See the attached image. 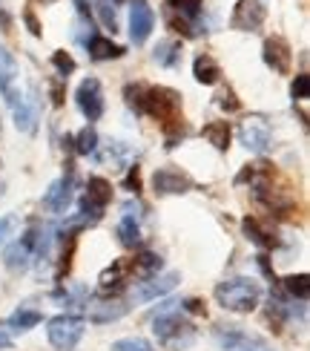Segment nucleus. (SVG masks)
I'll return each instance as SVG.
<instances>
[{"label": "nucleus", "instance_id": "nucleus-1", "mask_svg": "<svg viewBox=\"0 0 310 351\" xmlns=\"http://www.w3.org/2000/svg\"><path fill=\"white\" fill-rule=\"evenodd\" d=\"M213 294L224 311L250 314V311H256L261 302V285L256 280H250V276H233V280L218 282Z\"/></svg>", "mask_w": 310, "mask_h": 351}, {"label": "nucleus", "instance_id": "nucleus-2", "mask_svg": "<svg viewBox=\"0 0 310 351\" xmlns=\"http://www.w3.org/2000/svg\"><path fill=\"white\" fill-rule=\"evenodd\" d=\"M172 305H175V302H164L161 314L153 317V334H155L158 343L164 346V348L181 351V348H187V346H193L196 328L190 326L179 311H172Z\"/></svg>", "mask_w": 310, "mask_h": 351}, {"label": "nucleus", "instance_id": "nucleus-3", "mask_svg": "<svg viewBox=\"0 0 310 351\" xmlns=\"http://www.w3.org/2000/svg\"><path fill=\"white\" fill-rule=\"evenodd\" d=\"M141 115H153L161 121V127H181L184 115H181V95L170 90V86H146L144 93V110Z\"/></svg>", "mask_w": 310, "mask_h": 351}, {"label": "nucleus", "instance_id": "nucleus-4", "mask_svg": "<svg viewBox=\"0 0 310 351\" xmlns=\"http://www.w3.org/2000/svg\"><path fill=\"white\" fill-rule=\"evenodd\" d=\"M83 319L81 317H72V314H57L47 323V337L49 346L57 351H75L78 343L83 340Z\"/></svg>", "mask_w": 310, "mask_h": 351}, {"label": "nucleus", "instance_id": "nucleus-5", "mask_svg": "<svg viewBox=\"0 0 310 351\" xmlns=\"http://www.w3.org/2000/svg\"><path fill=\"white\" fill-rule=\"evenodd\" d=\"M75 104L83 112L86 121H98L103 115V90H101V81L98 78H83L75 90Z\"/></svg>", "mask_w": 310, "mask_h": 351}, {"label": "nucleus", "instance_id": "nucleus-6", "mask_svg": "<svg viewBox=\"0 0 310 351\" xmlns=\"http://www.w3.org/2000/svg\"><path fill=\"white\" fill-rule=\"evenodd\" d=\"M193 184L196 182L181 167H158L153 176V187L158 196H181V193H190Z\"/></svg>", "mask_w": 310, "mask_h": 351}, {"label": "nucleus", "instance_id": "nucleus-7", "mask_svg": "<svg viewBox=\"0 0 310 351\" xmlns=\"http://www.w3.org/2000/svg\"><path fill=\"white\" fill-rule=\"evenodd\" d=\"M155 29V12L153 6L146 3V0H132L129 6V38L135 47H141V43H146V38L153 35Z\"/></svg>", "mask_w": 310, "mask_h": 351}, {"label": "nucleus", "instance_id": "nucleus-8", "mask_svg": "<svg viewBox=\"0 0 310 351\" xmlns=\"http://www.w3.org/2000/svg\"><path fill=\"white\" fill-rule=\"evenodd\" d=\"M264 18H268V9H264L261 0H239L233 9L230 26L239 29V32H259Z\"/></svg>", "mask_w": 310, "mask_h": 351}, {"label": "nucleus", "instance_id": "nucleus-9", "mask_svg": "<svg viewBox=\"0 0 310 351\" xmlns=\"http://www.w3.org/2000/svg\"><path fill=\"white\" fill-rule=\"evenodd\" d=\"M261 58H264V64H268L273 72H279V75H290V69H293V49H290V43L282 35H270L268 40H264Z\"/></svg>", "mask_w": 310, "mask_h": 351}, {"label": "nucleus", "instance_id": "nucleus-10", "mask_svg": "<svg viewBox=\"0 0 310 351\" xmlns=\"http://www.w3.org/2000/svg\"><path fill=\"white\" fill-rule=\"evenodd\" d=\"M239 141L250 153H268L270 144H273V136H270V127L264 119L253 115V119H247L242 127H239Z\"/></svg>", "mask_w": 310, "mask_h": 351}, {"label": "nucleus", "instance_id": "nucleus-11", "mask_svg": "<svg viewBox=\"0 0 310 351\" xmlns=\"http://www.w3.org/2000/svg\"><path fill=\"white\" fill-rule=\"evenodd\" d=\"M38 233L35 230H29L26 237H21L18 242H12L6 247V268L9 271H26L29 268V262H32L35 251H38Z\"/></svg>", "mask_w": 310, "mask_h": 351}, {"label": "nucleus", "instance_id": "nucleus-12", "mask_svg": "<svg viewBox=\"0 0 310 351\" xmlns=\"http://www.w3.org/2000/svg\"><path fill=\"white\" fill-rule=\"evenodd\" d=\"M179 280H181V276L175 274V271H170V274H164V276H153V280H144L141 288H135L132 300H135V302H153V300H158V297L170 294V291L179 285Z\"/></svg>", "mask_w": 310, "mask_h": 351}, {"label": "nucleus", "instance_id": "nucleus-13", "mask_svg": "<svg viewBox=\"0 0 310 351\" xmlns=\"http://www.w3.org/2000/svg\"><path fill=\"white\" fill-rule=\"evenodd\" d=\"M72 184H75V179H72V170H66L64 179L55 182L49 187V193L43 196V204H47L49 210H55V213H64L69 208V202H72Z\"/></svg>", "mask_w": 310, "mask_h": 351}, {"label": "nucleus", "instance_id": "nucleus-14", "mask_svg": "<svg viewBox=\"0 0 310 351\" xmlns=\"http://www.w3.org/2000/svg\"><path fill=\"white\" fill-rule=\"evenodd\" d=\"M83 202L92 204L95 210H103V208H107V204L112 202V184L103 179V176H90V182H86Z\"/></svg>", "mask_w": 310, "mask_h": 351}, {"label": "nucleus", "instance_id": "nucleus-15", "mask_svg": "<svg viewBox=\"0 0 310 351\" xmlns=\"http://www.w3.org/2000/svg\"><path fill=\"white\" fill-rule=\"evenodd\" d=\"M135 213L129 210V202H127L124 204V216H121V222H118V239H121L124 247H138L141 245V225H138Z\"/></svg>", "mask_w": 310, "mask_h": 351}, {"label": "nucleus", "instance_id": "nucleus-16", "mask_svg": "<svg viewBox=\"0 0 310 351\" xmlns=\"http://www.w3.org/2000/svg\"><path fill=\"white\" fill-rule=\"evenodd\" d=\"M216 343L224 351H242L247 346H253L256 340L247 337V334L242 328H235V326H216Z\"/></svg>", "mask_w": 310, "mask_h": 351}, {"label": "nucleus", "instance_id": "nucleus-17", "mask_svg": "<svg viewBox=\"0 0 310 351\" xmlns=\"http://www.w3.org/2000/svg\"><path fill=\"white\" fill-rule=\"evenodd\" d=\"M86 49H90L92 61H115V58H121L127 52L124 47H118V43H112L103 35H92L90 40H86Z\"/></svg>", "mask_w": 310, "mask_h": 351}, {"label": "nucleus", "instance_id": "nucleus-18", "mask_svg": "<svg viewBox=\"0 0 310 351\" xmlns=\"http://www.w3.org/2000/svg\"><path fill=\"white\" fill-rule=\"evenodd\" d=\"M193 78L204 86H213L221 81V66L213 55H198L196 61H193Z\"/></svg>", "mask_w": 310, "mask_h": 351}, {"label": "nucleus", "instance_id": "nucleus-19", "mask_svg": "<svg viewBox=\"0 0 310 351\" xmlns=\"http://www.w3.org/2000/svg\"><path fill=\"white\" fill-rule=\"evenodd\" d=\"M164 268V259H161L158 254H150V251H144L135 262H129V271L135 274V280H153V276H158V271Z\"/></svg>", "mask_w": 310, "mask_h": 351}, {"label": "nucleus", "instance_id": "nucleus-20", "mask_svg": "<svg viewBox=\"0 0 310 351\" xmlns=\"http://www.w3.org/2000/svg\"><path fill=\"white\" fill-rule=\"evenodd\" d=\"M204 138L213 144L218 153H227L230 150V138H233V130H230V121H210L204 130Z\"/></svg>", "mask_w": 310, "mask_h": 351}, {"label": "nucleus", "instance_id": "nucleus-21", "mask_svg": "<svg viewBox=\"0 0 310 351\" xmlns=\"http://www.w3.org/2000/svg\"><path fill=\"white\" fill-rule=\"evenodd\" d=\"M21 81V72H18V61H14V55L0 43V93L9 90L12 84Z\"/></svg>", "mask_w": 310, "mask_h": 351}, {"label": "nucleus", "instance_id": "nucleus-22", "mask_svg": "<svg viewBox=\"0 0 310 351\" xmlns=\"http://www.w3.org/2000/svg\"><path fill=\"white\" fill-rule=\"evenodd\" d=\"M153 58L161 66H167V69L179 66V61H181V43L179 40H161L155 47V52H153Z\"/></svg>", "mask_w": 310, "mask_h": 351}, {"label": "nucleus", "instance_id": "nucleus-23", "mask_svg": "<svg viewBox=\"0 0 310 351\" xmlns=\"http://www.w3.org/2000/svg\"><path fill=\"white\" fill-rule=\"evenodd\" d=\"M43 323V314L40 311H35V308H21V311H14L9 319H6V326L12 328V331H29V328H35V326H40Z\"/></svg>", "mask_w": 310, "mask_h": 351}, {"label": "nucleus", "instance_id": "nucleus-24", "mask_svg": "<svg viewBox=\"0 0 310 351\" xmlns=\"http://www.w3.org/2000/svg\"><path fill=\"white\" fill-rule=\"evenodd\" d=\"M124 314H127V305H121V302H98V305H92L90 319L92 323H112V319H121Z\"/></svg>", "mask_w": 310, "mask_h": 351}, {"label": "nucleus", "instance_id": "nucleus-25", "mask_svg": "<svg viewBox=\"0 0 310 351\" xmlns=\"http://www.w3.org/2000/svg\"><path fill=\"white\" fill-rule=\"evenodd\" d=\"M72 144H75V153H78V156H92V153L98 150V133H95V127L86 124L81 133L72 138Z\"/></svg>", "mask_w": 310, "mask_h": 351}, {"label": "nucleus", "instance_id": "nucleus-26", "mask_svg": "<svg viewBox=\"0 0 310 351\" xmlns=\"http://www.w3.org/2000/svg\"><path fill=\"white\" fill-rule=\"evenodd\" d=\"M242 228H244V233H247V239H253L259 247H273V245H276V239L256 222V219H250V216H247L244 222H242Z\"/></svg>", "mask_w": 310, "mask_h": 351}, {"label": "nucleus", "instance_id": "nucleus-27", "mask_svg": "<svg viewBox=\"0 0 310 351\" xmlns=\"http://www.w3.org/2000/svg\"><path fill=\"white\" fill-rule=\"evenodd\" d=\"M92 14H98V21L103 23V29H112V32H118L115 6L109 3V0H92Z\"/></svg>", "mask_w": 310, "mask_h": 351}, {"label": "nucleus", "instance_id": "nucleus-28", "mask_svg": "<svg viewBox=\"0 0 310 351\" xmlns=\"http://www.w3.org/2000/svg\"><path fill=\"white\" fill-rule=\"evenodd\" d=\"M310 280H307V274H290V276H285V291L290 297H299L302 302L307 300V291H310V285H307Z\"/></svg>", "mask_w": 310, "mask_h": 351}, {"label": "nucleus", "instance_id": "nucleus-29", "mask_svg": "<svg viewBox=\"0 0 310 351\" xmlns=\"http://www.w3.org/2000/svg\"><path fill=\"white\" fill-rule=\"evenodd\" d=\"M52 66L57 69V75L61 78H69L72 72L78 69V64H75V58H72L66 49H57V52H52Z\"/></svg>", "mask_w": 310, "mask_h": 351}, {"label": "nucleus", "instance_id": "nucleus-30", "mask_svg": "<svg viewBox=\"0 0 310 351\" xmlns=\"http://www.w3.org/2000/svg\"><path fill=\"white\" fill-rule=\"evenodd\" d=\"M109 351H155V346L144 337H121L109 346Z\"/></svg>", "mask_w": 310, "mask_h": 351}, {"label": "nucleus", "instance_id": "nucleus-31", "mask_svg": "<svg viewBox=\"0 0 310 351\" xmlns=\"http://www.w3.org/2000/svg\"><path fill=\"white\" fill-rule=\"evenodd\" d=\"M216 104L224 110V112H239V110H242V101L235 98V90H233V86H224V90H218Z\"/></svg>", "mask_w": 310, "mask_h": 351}, {"label": "nucleus", "instance_id": "nucleus-32", "mask_svg": "<svg viewBox=\"0 0 310 351\" xmlns=\"http://www.w3.org/2000/svg\"><path fill=\"white\" fill-rule=\"evenodd\" d=\"M144 93H146V86L144 84H127L124 86V98H127V104L135 110V112H141L144 110Z\"/></svg>", "mask_w": 310, "mask_h": 351}, {"label": "nucleus", "instance_id": "nucleus-33", "mask_svg": "<svg viewBox=\"0 0 310 351\" xmlns=\"http://www.w3.org/2000/svg\"><path fill=\"white\" fill-rule=\"evenodd\" d=\"M290 95H293V101H307L310 98V75H307V72H299V75L293 78Z\"/></svg>", "mask_w": 310, "mask_h": 351}, {"label": "nucleus", "instance_id": "nucleus-34", "mask_svg": "<svg viewBox=\"0 0 310 351\" xmlns=\"http://www.w3.org/2000/svg\"><path fill=\"white\" fill-rule=\"evenodd\" d=\"M181 14L190 26H196V21L201 18V9H204V0H181Z\"/></svg>", "mask_w": 310, "mask_h": 351}, {"label": "nucleus", "instance_id": "nucleus-35", "mask_svg": "<svg viewBox=\"0 0 310 351\" xmlns=\"http://www.w3.org/2000/svg\"><path fill=\"white\" fill-rule=\"evenodd\" d=\"M124 187L129 190V193H141V187H144V182H141V170L138 167H129V173H127V179H124Z\"/></svg>", "mask_w": 310, "mask_h": 351}, {"label": "nucleus", "instance_id": "nucleus-36", "mask_svg": "<svg viewBox=\"0 0 310 351\" xmlns=\"http://www.w3.org/2000/svg\"><path fill=\"white\" fill-rule=\"evenodd\" d=\"M23 21H26L29 32H32L35 38H40V35H43V29H40V21H38V14H35L32 9H26V12H23Z\"/></svg>", "mask_w": 310, "mask_h": 351}, {"label": "nucleus", "instance_id": "nucleus-37", "mask_svg": "<svg viewBox=\"0 0 310 351\" xmlns=\"http://www.w3.org/2000/svg\"><path fill=\"white\" fill-rule=\"evenodd\" d=\"M179 305H181V311H187V314H204V302L196 300V297H187Z\"/></svg>", "mask_w": 310, "mask_h": 351}, {"label": "nucleus", "instance_id": "nucleus-38", "mask_svg": "<svg viewBox=\"0 0 310 351\" xmlns=\"http://www.w3.org/2000/svg\"><path fill=\"white\" fill-rule=\"evenodd\" d=\"M72 3H75V9H78V14L83 21H95V14H92V0H72Z\"/></svg>", "mask_w": 310, "mask_h": 351}, {"label": "nucleus", "instance_id": "nucleus-39", "mask_svg": "<svg viewBox=\"0 0 310 351\" xmlns=\"http://www.w3.org/2000/svg\"><path fill=\"white\" fill-rule=\"evenodd\" d=\"M52 104H55V107L64 104V86H61V84H52Z\"/></svg>", "mask_w": 310, "mask_h": 351}, {"label": "nucleus", "instance_id": "nucleus-40", "mask_svg": "<svg viewBox=\"0 0 310 351\" xmlns=\"http://www.w3.org/2000/svg\"><path fill=\"white\" fill-rule=\"evenodd\" d=\"M9 230H12V219H9V216H6V219H0V242L9 237Z\"/></svg>", "mask_w": 310, "mask_h": 351}, {"label": "nucleus", "instance_id": "nucleus-41", "mask_svg": "<svg viewBox=\"0 0 310 351\" xmlns=\"http://www.w3.org/2000/svg\"><path fill=\"white\" fill-rule=\"evenodd\" d=\"M0 348H12V337L6 334V328H0Z\"/></svg>", "mask_w": 310, "mask_h": 351}, {"label": "nucleus", "instance_id": "nucleus-42", "mask_svg": "<svg viewBox=\"0 0 310 351\" xmlns=\"http://www.w3.org/2000/svg\"><path fill=\"white\" fill-rule=\"evenodd\" d=\"M167 3H170L172 9H179V6H181V0H167Z\"/></svg>", "mask_w": 310, "mask_h": 351}, {"label": "nucleus", "instance_id": "nucleus-43", "mask_svg": "<svg viewBox=\"0 0 310 351\" xmlns=\"http://www.w3.org/2000/svg\"><path fill=\"white\" fill-rule=\"evenodd\" d=\"M38 3H43V6H49V3H57V0H38Z\"/></svg>", "mask_w": 310, "mask_h": 351}, {"label": "nucleus", "instance_id": "nucleus-44", "mask_svg": "<svg viewBox=\"0 0 310 351\" xmlns=\"http://www.w3.org/2000/svg\"><path fill=\"white\" fill-rule=\"evenodd\" d=\"M115 3H124V0H115Z\"/></svg>", "mask_w": 310, "mask_h": 351}]
</instances>
